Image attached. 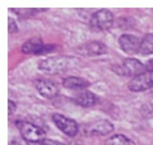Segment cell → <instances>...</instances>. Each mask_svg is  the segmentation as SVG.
I'll return each instance as SVG.
<instances>
[{
	"instance_id": "cell-3",
	"label": "cell",
	"mask_w": 153,
	"mask_h": 145,
	"mask_svg": "<svg viewBox=\"0 0 153 145\" xmlns=\"http://www.w3.org/2000/svg\"><path fill=\"white\" fill-rule=\"evenodd\" d=\"M114 16L113 13L108 9H102L97 10L91 16L90 23L94 30L98 31H104L110 29L113 25Z\"/></svg>"
},
{
	"instance_id": "cell-18",
	"label": "cell",
	"mask_w": 153,
	"mask_h": 145,
	"mask_svg": "<svg viewBox=\"0 0 153 145\" xmlns=\"http://www.w3.org/2000/svg\"><path fill=\"white\" fill-rule=\"evenodd\" d=\"M37 145H65L61 142L58 141L52 140V139H44L43 141L37 144Z\"/></svg>"
},
{
	"instance_id": "cell-14",
	"label": "cell",
	"mask_w": 153,
	"mask_h": 145,
	"mask_svg": "<svg viewBox=\"0 0 153 145\" xmlns=\"http://www.w3.org/2000/svg\"><path fill=\"white\" fill-rule=\"evenodd\" d=\"M139 53L143 55H149L153 54V33L146 34L140 43Z\"/></svg>"
},
{
	"instance_id": "cell-8",
	"label": "cell",
	"mask_w": 153,
	"mask_h": 145,
	"mask_svg": "<svg viewBox=\"0 0 153 145\" xmlns=\"http://www.w3.org/2000/svg\"><path fill=\"white\" fill-rule=\"evenodd\" d=\"M121 49L128 55H134L139 52L141 40L136 36L130 34H123L118 40Z\"/></svg>"
},
{
	"instance_id": "cell-6",
	"label": "cell",
	"mask_w": 153,
	"mask_h": 145,
	"mask_svg": "<svg viewBox=\"0 0 153 145\" xmlns=\"http://www.w3.org/2000/svg\"><path fill=\"white\" fill-rule=\"evenodd\" d=\"M114 130V126L109 120L105 119L98 120L87 126L85 133L91 136L106 135Z\"/></svg>"
},
{
	"instance_id": "cell-12",
	"label": "cell",
	"mask_w": 153,
	"mask_h": 145,
	"mask_svg": "<svg viewBox=\"0 0 153 145\" xmlns=\"http://www.w3.org/2000/svg\"><path fill=\"white\" fill-rule=\"evenodd\" d=\"M74 101L76 104L85 108L92 107L98 102V97L94 93L90 91H84L79 92L75 97Z\"/></svg>"
},
{
	"instance_id": "cell-13",
	"label": "cell",
	"mask_w": 153,
	"mask_h": 145,
	"mask_svg": "<svg viewBox=\"0 0 153 145\" xmlns=\"http://www.w3.org/2000/svg\"><path fill=\"white\" fill-rule=\"evenodd\" d=\"M63 85L65 88L75 91L85 90L90 85V82L87 79L77 76H69L63 81Z\"/></svg>"
},
{
	"instance_id": "cell-19",
	"label": "cell",
	"mask_w": 153,
	"mask_h": 145,
	"mask_svg": "<svg viewBox=\"0 0 153 145\" xmlns=\"http://www.w3.org/2000/svg\"><path fill=\"white\" fill-rule=\"evenodd\" d=\"M16 110V104L12 100H8V115H13Z\"/></svg>"
},
{
	"instance_id": "cell-10",
	"label": "cell",
	"mask_w": 153,
	"mask_h": 145,
	"mask_svg": "<svg viewBox=\"0 0 153 145\" xmlns=\"http://www.w3.org/2000/svg\"><path fill=\"white\" fill-rule=\"evenodd\" d=\"M82 55L90 57L100 56L108 53V47L100 41H90L82 45L79 49Z\"/></svg>"
},
{
	"instance_id": "cell-17",
	"label": "cell",
	"mask_w": 153,
	"mask_h": 145,
	"mask_svg": "<svg viewBox=\"0 0 153 145\" xmlns=\"http://www.w3.org/2000/svg\"><path fill=\"white\" fill-rule=\"evenodd\" d=\"M8 32L10 34H13V33H16L19 31V28H18L17 24L15 22L14 19L12 17H8Z\"/></svg>"
},
{
	"instance_id": "cell-11",
	"label": "cell",
	"mask_w": 153,
	"mask_h": 145,
	"mask_svg": "<svg viewBox=\"0 0 153 145\" xmlns=\"http://www.w3.org/2000/svg\"><path fill=\"white\" fill-rule=\"evenodd\" d=\"M46 45L40 37H34L28 39L23 43L22 52L25 54L31 55H43V52Z\"/></svg>"
},
{
	"instance_id": "cell-2",
	"label": "cell",
	"mask_w": 153,
	"mask_h": 145,
	"mask_svg": "<svg viewBox=\"0 0 153 145\" xmlns=\"http://www.w3.org/2000/svg\"><path fill=\"white\" fill-rule=\"evenodd\" d=\"M16 126L19 130L22 138L30 144H38L46 139V132L37 125L27 121H16Z\"/></svg>"
},
{
	"instance_id": "cell-16",
	"label": "cell",
	"mask_w": 153,
	"mask_h": 145,
	"mask_svg": "<svg viewBox=\"0 0 153 145\" xmlns=\"http://www.w3.org/2000/svg\"><path fill=\"white\" fill-rule=\"evenodd\" d=\"M41 9H34V8H27V9H13V11L15 12L17 15L22 16H31V15L37 14L38 12L43 11Z\"/></svg>"
},
{
	"instance_id": "cell-4",
	"label": "cell",
	"mask_w": 153,
	"mask_h": 145,
	"mask_svg": "<svg viewBox=\"0 0 153 145\" xmlns=\"http://www.w3.org/2000/svg\"><path fill=\"white\" fill-rule=\"evenodd\" d=\"M128 88L133 92H143L153 88V71H146L133 77Z\"/></svg>"
},
{
	"instance_id": "cell-20",
	"label": "cell",
	"mask_w": 153,
	"mask_h": 145,
	"mask_svg": "<svg viewBox=\"0 0 153 145\" xmlns=\"http://www.w3.org/2000/svg\"><path fill=\"white\" fill-rule=\"evenodd\" d=\"M145 66L147 71H153V58H151L149 61H146Z\"/></svg>"
},
{
	"instance_id": "cell-15",
	"label": "cell",
	"mask_w": 153,
	"mask_h": 145,
	"mask_svg": "<svg viewBox=\"0 0 153 145\" xmlns=\"http://www.w3.org/2000/svg\"><path fill=\"white\" fill-rule=\"evenodd\" d=\"M105 145H135V143L124 135L117 134L108 138Z\"/></svg>"
},
{
	"instance_id": "cell-1",
	"label": "cell",
	"mask_w": 153,
	"mask_h": 145,
	"mask_svg": "<svg viewBox=\"0 0 153 145\" xmlns=\"http://www.w3.org/2000/svg\"><path fill=\"white\" fill-rule=\"evenodd\" d=\"M76 62L68 56H55L46 58L39 64L38 69L45 73L55 75L68 70Z\"/></svg>"
},
{
	"instance_id": "cell-9",
	"label": "cell",
	"mask_w": 153,
	"mask_h": 145,
	"mask_svg": "<svg viewBox=\"0 0 153 145\" xmlns=\"http://www.w3.org/2000/svg\"><path fill=\"white\" fill-rule=\"evenodd\" d=\"M35 88L39 94L46 99L54 98L58 94L56 84L49 79H37L35 82Z\"/></svg>"
},
{
	"instance_id": "cell-7",
	"label": "cell",
	"mask_w": 153,
	"mask_h": 145,
	"mask_svg": "<svg viewBox=\"0 0 153 145\" xmlns=\"http://www.w3.org/2000/svg\"><path fill=\"white\" fill-rule=\"evenodd\" d=\"M118 69L120 70V75L134 77L147 71L144 64H143L140 60L133 58H126L123 61V67Z\"/></svg>"
},
{
	"instance_id": "cell-21",
	"label": "cell",
	"mask_w": 153,
	"mask_h": 145,
	"mask_svg": "<svg viewBox=\"0 0 153 145\" xmlns=\"http://www.w3.org/2000/svg\"><path fill=\"white\" fill-rule=\"evenodd\" d=\"M30 143H28V142L25 141V140H24V143L22 141H14L13 143V145H29Z\"/></svg>"
},
{
	"instance_id": "cell-5",
	"label": "cell",
	"mask_w": 153,
	"mask_h": 145,
	"mask_svg": "<svg viewBox=\"0 0 153 145\" xmlns=\"http://www.w3.org/2000/svg\"><path fill=\"white\" fill-rule=\"evenodd\" d=\"M52 118L55 126L67 135L74 137L79 132V125L74 120L58 113L53 114Z\"/></svg>"
}]
</instances>
